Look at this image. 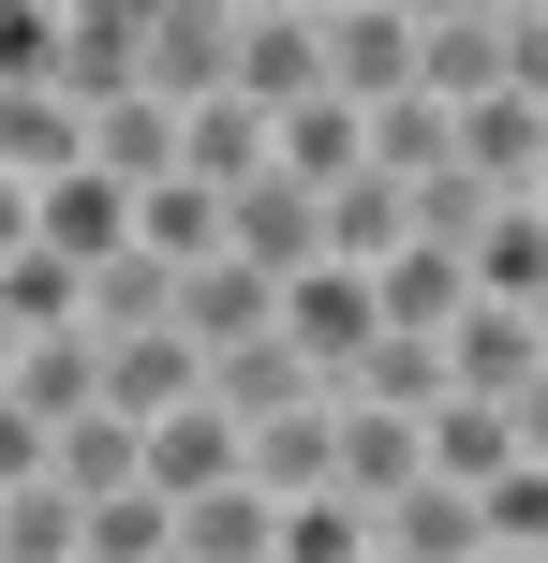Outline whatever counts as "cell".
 <instances>
[{
	"label": "cell",
	"instance_id": "obj_19",
	"mask_svg": "<svg viewBox=\"0 0 548 563\" xmlns=\"http://www.w3.org/2000/svg\"><path fill=\"white\" fill-rule=\"evenodd\" d=\"M371 297H385V341H445V327H460V311H474V267L415 238L401 267H371Z\"/></svg>",
	"mask_w": 548,
	"mask_h": 563
},
{
	"label": "cell",
	"instance_id": "obj_22",
	"mask_svg": "<svg viewBox=\"0 0 548 563\" xmlns=\"http://www.w3.org/2000/svg\"><path fill=\"white\" fill-rule=\"evenodd\" d=\"M75 327H89V341H148V327H178V267H148V253L89 267V282H75Z\"/></svg>",
	"mask_w": 548,
	"mask_h": 563
},
{
	"label": "cell",
	"instance_id": "obj_34",
	"mask_svg": "<svg viewBox=\"0 0 548 563\" xmlns=\"http://www.w3.org/2000/svg\"><path fill=\"white\" fill-rule=\"evenodd\" d=\"M30 253V178H0V267Z\"/></svg>",
	"mask_w": 548,
	"mask_h": 563
},
{
	"label": "cell",
	"instance_id": "obj_20",
	"mask_svg": "<svg viewBox=\"0 0 548 563\" xmlns=\"http://www.w3.org/2000/svg\"><path fill=\"white\" fill-rule=\"evenodd\" d=\"M89 178L164 194V178H178V104H148V89H134V104H104V119H89Z\"/></svg>",
	"mask_w": 548,
	"mask_h": 563
},
{
	"label": "cell",
	"instance_id": "obj_6",
	"mask_svg": "<svg viewBox=\"0 0 548 563\" xmlns=\"http://www.w3.org/2000/svg\"><path fill=\"white\" fill-rule=\"evenodd\" d=\"M282 341L326 371V386H356V356L385 341V297H371V267H312V282H282Z\"/></svg>",
	"mask_w": 548,
	"mask_h": 563
},
{
	"label": "cell",
	"instance_id": "obj_30",
	"mask_svg": "<svg viewBox=\"0 0 548 563\" xmlns=\"http://www.w3.org/2000/svg\"><path fill=\"white\" fill-rule=\"evenodd\" d=\"M490 549L504 563H548V460H519V475L490 489Z\"/></svg>",
	"mask_w": 548,
	"mask_h": 563
},
{
	"label": "cell",
	"instance_id": "obj_9",
	"mask_svg": "<svg viewBox=\"0 0 548 563\" xmlns=\"http://www.w3.org/2000/svg\"><path fill=\"white\" fill-rule=\"evenodd\" d=\"M223 253H237V267H267V282H312V267H326V194L253 178V194L223 208Z\"/></svg>",
	"mask_w": 548,
	"mask_h": 563
},
{
	"label": "cell",
	"instance_id": "obj_14",
	"mask_svg": "<svg viewBox=\"0 0 548 563\" xmlns=\"http://www.w3.org/2000/svg\"><path fill=\"white\" fill-rule=\"evenodd\" d=\"M385 563H504V549H490V505L445 489V475H415L401 505H385Z\"/></svg>",
	"mask_w": 548,
	"mask_h": 563
},
{
	"label": "cell",
	"instance_id": "obj_15",
	"mask_svg": "<svg viewBox=\"0 0 548 563\" xmlns=\"http://www.w3.org/2000/svg\"><path fill=\"white\" fill-rule=\"evenodd\" d=\"M430 475L490 505V489L519 475V400H445V416H430Z\"/></svg>",
	"mask_w": 548,
	"mask_h": 563
},
{
	"label": "cell",
	"instance_id": "obj_28",
	"mask_svg": "<svg viewBox=\"0 0 548 563\" xmlns=\"http://www.w3.org/2000/svg\"><path fill=\"white\" fill-rule=\"evenodd\" d=\"M89 549V505H75V489H15V505H0V563H75Z\"/></svg>",
	"mask_w": 548,
	"mask_h": 563
},
{
	"label": "cell",
	"instance_id": "obj_25",
	"mask_svg": "<svg viewBox=\"0 0 548 563\" xmlns=\"http://www.w3.org/2000/svg\"><path fill=\"white\" fill-rule=\"evenodd\" d=\"M59 489H75V505L148 489V430H134V416H75V430H59Z\"/></svg>",
	"mask_w": 548,
	"mask_h": 563
},
{
	"label": "cell",
	"instance_id": "obj_29",
	"mask_svg": "<svg viewBox=\"0 0 548 563\" xmlns=\"http://www.w3.org/2000/svg\"><path fill=\"white\" fill-rule=\"evenodd\" d=\"M75 563H178V505H164V489L89 505V549H75Z\"/></svg>",
	"mask_w": 548,
	"mask_h": 563
},
{
	"label": "cell",
	"instance_id": "obj_5",
	"mask_svg": "<svg viewBox=\"0 0 548 563\" xmlns=\"http://www.w3.org/2000/svg\"><path fill=\"white\" fill-rule=\"evenodd\" d=\"M148 89V0H59V104L104 119Z\"/></svg>",
	"mask_w": 548,
	"mask_h": 563
},
{
	"label": "cell",
	"instance_id": "obj_36",
	"mask_svg": "<svg viewBox=\"0 0 548 563\" xmlns=\"http://www.w3.org/2000/svg\"><path fill=\"white\" fill-rule=\"evenodd\" d=\"M534 356H548V297H534Z\"/></svg>",
	"mask_w": 548,
	"mask_h": 563
},
{
	"label": "cell",
	"instance_id": "obj_4",
	"mask_svg": "<svg viewBox=\"0 0 548 563\" xmlns=\"http://www.w3.org/2000/svg\"><path fill=\"white\" fill-rule=\"evenodd\" d=\"M148 104H237V0H148Z\"/></svg>",
	"mask_w": 548,
	"mask_h": 563
},
{
	"label": "cell",
	"instance_id": "obj_23",
	"mask_svg": "<svg viewBox=\"0 0 548 563\" xmlns=\"http://www.w3.org/2000/svg\"><path fill=\"white\" fill-rule=\"evenodd\" d=\"M282 178L297 194H356V178H371V119L356 104H297L282 119Z\"/></svg>",
	"mask_w": 548,
	"mask_h": 563
},
{
	"label": "cell",
	"instance_id": "obj_24",
	"mask_svg": "<svg viewBox=\"0 0 548 563\" xmlns=\"http://www.w3.org/2000/svg\"><path fill=\"white\" fill-rule=\"evenodd\" d=\"M134 253L193 282L208 253H223V194H193V178H164V194H134Z\"/></svg>",
	"mask_w": 548,
	"mask_h": 563
},
{
	"label": "cell",
	"instance_id": "obj_35",
	"mask_svg": "<svg viewBox=\"0 0 548 563\" xmlns=\"http://www.w3.org/2000/svg\"><path fill=\"white\" fill-rule=\"evenodd\" d=\"M519 460H548V371L519 386Z\"/></svg>",
	"mask_w": 548,
	"mask_h": 563
},
{
	"label": "cell",
	"instance_id": "obj_7",
	"mask_svg": "<svg viewBox=\"0 0 548 563\" xmlns=\"http://www.w3.org/2000/svg\"><path fill=\"white\" fill-rule=\"evenodd\" d=\"M178 341H193L208 371H223V356H253V341H282V282H267V267H237V253H208L193 282H178Z\"/></svg>",
	"mask_w": 548,
	"mask_h": 563
},
{
	"label": "cell",
	"instance_id": "obj_8",
	"mask_svg": "<svg viewBox=\"0 0 548 563\" xmlns=\"http://www.w3.org/2000/svg\"><path fill=\"white\" fill-rule=\"evenodd\" d=\"M30 253H59V267H119V253H134V194H119V178H45V194H30Z\"/></svg>",
	"mask_w": 548,
	"mask_h": 563
},
{
	"label": "cell",
	"instance_id": "obj_21",
	"mask_svg": "<svg viewBox=\"0 0 548 563\" xmlns=\"http://www.w3.org/2000/svg\"><path fill=\"white\" fill-rule=\"evenodd\" d=\"M178 563H282V505H267L253 475L208 489V505H178Z\"/></svg>",
	"mask_w": 548,
	"mask_h": 563
},
{
	"label": "cell",
	"instance_id": "obj_33",
	"mask_svg": "<svg viewBox=\"0 0 548 563\" xmlns=\"http://www.w3.org/2000/svg\"><path fill=\"white\" fill-rule=\"evenodd\" d=\"M45 475H59V430L0 400V505H15V489H45Z\"/></svg>",
	"mask_w": 548,
	"mask_h": 563
},
{
	"label": "cell",
	"instance_id": "obj_12",
	"mask_svg": "<svg viewBox=\"0 0 548 563\" xmlns=\"http://www.w3.org/2000/svg\"><path fill=\"white\" fill-rule=\"evenodd\" d=\"M208 400V356L178 327H148V341H104V416H134V430H164V416H193Z\"/></svg>",
	"mask_w": 548,
	"mask_h": 563
},
{
	"label": "cell",
	"instance_id": "obj_10",
	"mask_svg": "<svg viewBox=\"0 0 548 563\" xmlns=\"http://www.w3.org/2000/svg\"><path fill=\"white\" fill-rule=\"evenodd\" d=\"M0 400H15V416H45V430L104 416V341H89V327H59V341H15V356H0Z\"/></svg>",
	"mask_w": 548,
	"mask_h": 563
},
{
	"label": "cell",
	"instance_id": "obj_18",
	"mask_svg": "<svg viewBox=\"0 0 548 563\" xmlns=\"http://www.w3.org/2000/svg\"><path fill=\"white\" fill-rule=\"evenodd\" d=\"M415 475H430V430H415V416H371V400H342V489H356V505L385 519Z\"/></svg>",
	"mask_w": 548,
	"mask_h": 563
},
{
	"label": "cell",
	"instance_id": "obj_16",
	"mask_svg": "<svg viewBox=\"0 0 548 563\" xmlns=\"http://www.w3.org/2000/svg\"><path fill=\"white\" fill-rule=\"evenodd\" d=\"M253 489H267V505H312V489H342V400H312V416H267V430H253Z\"/></svg>",
	"mask_w": 548,
	"mask_h": 563
},
{
	"label": "cell",
	"instance_id": "obj_17",
	"mask_svg": "<svg viewBox=\"0 0 548 563\" xmlns=\"http://www.w3.org/2000/svg\"><path fill=\"white\" fill-rule=\"evenodd\" d=\"M208 400H223L237 430H267V416H312V400H342V386H326L297 341H253V356H223V371H208Z\"/></svg>",
	"mask_w": 548,
	"mask_h": 563
},
{
	"label": "cell",
	"instance_id": "obj_2",
	"mask_svg": "<svg viewBox=\"0 0 548 563\" xmlns=\"http://www.w3.org/2000/svg\"><path fill=\"white\" fill-rule=\"evenodd\" d=\"M326 104H415V0H326Z\"/></svg>",
	"mask_w": 548,
	"mask_h": 563
},
{
	"label": "cell",
	"instance_id": "obj_31",
	"mask_svg": "<svg viewBox=\"0 0 548 563\" xmlns=\"http://www.w3.org/2000/svg\"><path fill=\"white\" fill-rule=\"evenodd\" d=\"M0 89H59V0L45 15H0Z\"/></svg>",
	"mask_w": 548,
	"mask_h": 563
},
{
	"label": "cell",
	"instance_id": "obj_11",
	"mask_svg": "<svg viewBox=\"0 0 548 563\" xmlns=\"http://www.w3.org/2000/svg\"><path fill=\"white\" fill-rule=\"evenodd\" d=\"M237 475H253V430H237L223 400H193V416L148 430V489H164V505H208V489H237Z\"/></svg>",
	"mask_w": 548,
	"mask_h": 563
},
{
	"label": "cell",
	"instance_id": "obj_27",
	"mask_svg": "<svg viewBox=\"0 0 548 563\" xmlns=\"http://www.w3.org/2000/svg\"><path fill=\"white\" fill-rule=\"evenodd\" d=\"M282 563H385V519L356 489H312V505H282Z\"/></svg>",
	"mask_w": 548,
	"mask_h": 563
},
{
	"label": "cell",
	"instance_id": "obj_3",
	"mask_svg": "<svg viewBox=\"0 0 548 563\" xmlns=\"http://www.w3.org/2000/svg\"><path fill=\"white\" fill-rule=\"evenodd\" d=\"M415 104H504V0H415Z\"/></svg>",
	"mask_w": 548,
	"mask_h": 563
},
{
	"label": "cell",
	"instance_id": "obj_1",
	"mask_svg": "<svg viewBox=\"0 0 548 563\" xmlns=\"http://www.w3.org/2000/svg\"><path fill=\"white\" fill-rule=\"evenodd\" d=\"M237 104L253 119L326 104V0H237Z\"/></svg>",
	"mask_w": 548,
	"mask_h": 563
},
{
	"label": "cell",
	"instance_id": "obj_32",
	"mask_svg": "<svg viewBox=\"0 0 548 563\" xmlns=\"http://www.w3.org/2000/svg\"><path fill=\"white\" fill-rule=\"evenodd\" d=\"M504 89L548 119V0H504Z\"/></svg>",
	"mask_w": 548,
	"mask_h": 563
},
{
	"label": "cell",
	"instance_id": "obj_26",
	"mask_svg": "<svg viewBox=\"0 0 548 563\" xmlns=\"http://www.w3.org/2000/svg\"><path fill=\"white\" fill-rule=\"evenodd\" d=\"M474 297H490V311H534V297H548V208H490V238H474Z\"/></svg>",
	"mask_w": 548,
	"mask_h": 563
},
{
	"label": "cell",
	"instance_id": "obj_13",
	"mask_svg": "<svg viewBox=\"0 0 548 563\" xmlns=\"http://www.w3.org/2000/svg\"><path fill=\"white\" fill-rule=\"evenodd\" d=\"M534 371H548L534 356V311H490V297H474L460 327H445V400H519Z\"/></svg>",
	"mask_w": 548,
	"mask_h": 563
}]
</instances>
